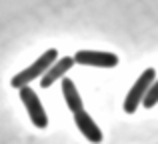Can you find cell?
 <instances>
[{
  "label": "cell",
  "instance_id": "obj_7",
  "mask_svg": "<svg viewBox=\"0 0 158 144\" xmlns=\"http://www.w3.org/2000/svg\"><path fill=\"white\" fill-rule=\"evenodd\" d=\"M60 86H62V96H64V102H66V106H68L70 112L74 114V112H78V110L84 108L80 92H78L76 84H74L70 78H62V84Z\"/></svg>",
  "mask_w": 158,
  "mask_h": 144
},
{
  "label": "cell",
  "instance_id": "obj_2",
  "mask_svg": "<svg viewBox=\"0 0 158 144\" xmlns=\"http://www.w3.org/2000/svg\"><path fill=\"white\" fill-rule=\"evenodd\" d=\"M154 78H156L154 68H146V70L136 78V82L132 84V88L128 90L126 98H124V112L126 114H134L138 110V106L144 102V98L148 94V88L152 86Z\"/></svg>",
  "mask_w": 158,
  "mask_h": 144
},
{
  "label": "cell",
  "instance_id": "obj_4",
  "mask_svg": "<svg viewBox=\"0 0 158 144\" xmlns=\"http://www.w3.org/2000/svg\"><path fill=\"white\" fill-rule=\"evenodd\" d=\"M74 62L92 68H114L118 64V56L102 50H78L74 54Z\"/></svg>",
  "mask_w": 158,
  "mask_h": 144
},
{
  "label": "cell",
  "instance_id": "obj_6",
  "mask_svg": "<svg viewBox=\"0 0 158 144\" xmlns=\"http://www.w3.org/2000/svg\"><path fill=\"white\" fill-rule=\"evenodd\" d=\"M74 64H76L74 62V56H62V58H56L52 62V66L40 76V86H42V88H50L56 80L64 78V74L68 72Z\"/></svg>",
  "mask_w": 158,
  "mask_h": 144
},
{
  "label": "cell",
  "instance_id": "obj_5",
  "mask_svg": "<svg viewBox=\"0 0 158 144\" xmlns=\"http://www.w3.org/2000/svg\"><path fill=\"white\" fill-rule=\"evenodd\" d=\"M74 124H76V128L80 130L82 136H84L88 142H92V144H100L102 142V130L98 128V124L94 122V118L90 116L84 108L78 110V112H74Z\"/></svg>",
  "mask_w": 158,
  "mask_h": 144
},
{
  "label": "cell",
  "instance_id": "obj_8",
  "mask_svg": "<svg viewBox=\"0 0 158 144\" xmlns=\"http://www.w3.org/2000/svg\"><path fill=\"white\" fill-rule=\"evenodd\" d=\"M156 104H158V78H154L152 86L148 88V94H146V98H144L142 106H146V108H154Z\"/></svg>",
  "mask_w": 158,
  "mask_h": 144
},
{
  "label": "cell",
  "instance_id": "obj_1",
  "mask_svg": "<svg viewBox=\"0 0 158 144\" xmlns=\"http://www.w3.org/2000/svg\"><path fill=\"white\" fill-rule=\"evenodd\" d=\"M56 58H58V50H56V48H50V50H46L44 54H40L38 58H36L34 62L30 64V66H26L24 70L16 72L14 76H12V80H10L12 88H22V86L30 84L32 80L40 78L44 72L48 70V68L52 66V62H54Z\"/></svg>",
  "mask_w": 158,
  "mask_h": 144
},
{
  "label": "cell",
  "instance_id": "obj_3",
  "mask_svg": "<svg viewBox=\"0 0 158 144\" xmlns=\"http://www.w3.org/2000/svg\"><path fill=\"white\" fill-rule=\"evenodd\" d=\"M18 92H20V100H22V104H24V108H26L28 116H30L32 124H34L36 128H46L48 126V114H46V110H44L42 102H40L38 94L30 88V84L18 88Z\"/></svg>",
  "mask_w": 158,
  "mask_h": 144
}]
</instances>
